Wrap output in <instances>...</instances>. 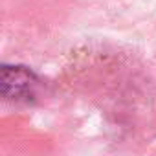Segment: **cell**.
Listing matches in <instances>:
<instances>
[{
  "label": "cell",
  "mask_w": 156,
  "mask_h": 156,
  "mask_svg": "<svg viewBox=\"0 0 156 156\" xmlns=\"http://www.w3.org/2000/svg\"><path fill=\"white\" fill-rule=\"evenodd\" d=\"M35 75L22 66H4L2 68V94L8 99H22L33 94Z\"/></svg>",
  "instance_id": "cell-1"
}]
</instances>
